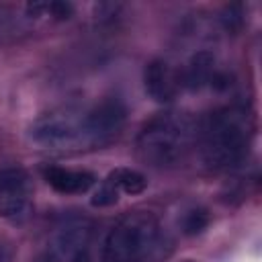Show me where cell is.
I'll list each match as a JSON object with an SVG mask.
<instances>
[{"label": "cell", "mask_w": 262, "mask_h": 262, "mask_svg": "<svg viewBox=\"0 0 262 262\" xmlns=\"http://www.w3.org/2000/svg\"><path fill=\"white\" fill-rule=\"evenodd\" d=\"M254 135V113L246 104H225L211 111L199 123L196 145L209 168L233 170L246 162Z\"/></svg>", "instance_id": "7a4b0ae2"}, {"label": "cell", "mask_w": 262, "mask_h": 262, "mask_svg": "<svg viewBox=\"0 0 262 262\" xmlns=\"http://www.w3.org/2000/svg\"><path fill=\"white\" fill-rule=\"evenodd\" d=\"M143 86L145 92L151 100L160 102V104H168L172 102L178 92L182 90L180 86V76L178 70L172 68L166 59H151L145 70H143Z\"/></svg>", "instance_id": "ba28073f"}, {"label": "cell", "mask_w": 262, "mask_h": 262, "mask_svg": "<svg viewBox=\"0 0 262 262\" xmlns=\"http://www.w3.org/2000/svg\"><path fill=\"white\" fill-rule=\"evenodd\" d=\"M0 262H8V254H6V250L0 246Z\"/></svg>", "instance_id": "7c38bea8"}, {"label": "cell", "mask_w": 262, "mask_h": 262, "mask_svg": "<svg viewBox=\"0 0 262 262\" xmlns=\"http://www.w3.org/2000/svg\"><path fill=\"white\" fill-rule=\"evenodd\" d=\"M37 262H92V227L84 219H63L47 237Z\"/></svg>", "instance_id": "5b68a950"}, {"label": "cell", "mask_w": 262, "mask_h": 262, "mask_svg": "<svg viewBox=\"0 0 262 262\" xmlns=\"http://www.w3.org/2000/svg\"><path fill=\"white\" fill-rule=\"evenodd\" d=\"M172 248L170 233L154 213L133 211L106 233L102 262H164Z\"/></svg>", "instance_id": "3957f363"}, {"label": "cell", "mask_w": 262, "mask_h": 262, "mask_svg": "<svg viewBox=\"0 0 262 262\" xmlns=\"http://www.w3.org/2000/svg\"><path fill=\"white\" fill-rule=\"evenodd\" d=\"M106 180L119 194H139L147 188V178L135 168H117L106 176Z\"/></svg>", "instance_id": "30bf717a"}, {"label": "cell", "mask_w": 262, "mask_h": 262, "mask_svg": "<svg viewBox=\"0 0 262 262\" xmlns=\"http://www.w3.org/2000/svg\"><path fill=\"white\" fill-rule=\"evenodd\" d=\"M33 205V182L23 168L0 170V217L20 223Z\"/></svg>", "instance_id": "8992f818"}, {"label": "cell", "mask_w": 262, "mask_h": 262, "mask_svg": "<svg viewBox=\"0 0 262 262\" xmlns=\"http://www.w3.org/2000/svg\"><path fill=\"white\" fill-rule=\"evenodd\" d=\"M180 86L188 90L203 88H227V74L217 63V57L211 51H196L180 70Z\"/></svg>", "instance_id": "52a82bcc"}, {"label": "cell", "mask_w": 262, "mask_h": 262, "mask_svg": "<svg viewBox=\"0 0 262 262\" xmlns=\"http://www.w3.org/2000/svg\"><path fill=\"white\" fill-rule=\"evenodd\" d=\"M209 221H211V217H209V211L207 209L192 207V209L184 211V215L180 219V229L186 235H196V233H201V231L207 229Z\"/></svg>", "instance_id": "8fae6325"}, {"label": "cell", "mask_w": 262, "mask_h": 262, "mask_svg": "<svg viewBox=\"0 0 262 262\" xmlns=\"http://www.w3.org/2000/svg\"><path fill=\"white\" fill-rule=\"evenodd\" d=\"M41 176L59 194H84L98 182L94 172L66 166H45L41 170Z\"/></svg>", "instance_id": "9c48e42d"}, {"label": "cell", "mask_w": 262, "mask_h": 262, "mask_svg": "<svg viewBox=\"0 0 262 262\" xmlns=\"http://www.w3.org/2000/svg\"><path fill=\"white\" fill-rule=\"evenodd\" d=\"M199 123L184 111H164L149 119L137 139L135 154L139 162L151 168H174L186 160L196 145Z\"/></svg>", "instance_id": "277c9868"}, {"label": "cell", "mask_w": 262, "mask_h": 262, "mask_svg": "<svg viewBox=\"0 0 262 262\" xmlns=\"http://www.w3.org/2000/svg\"><path fill=\"white\" fill-rule=\"evenodd\" d=\"M127 121V106L117 96L92 104H70L39 115L29 137L49 151H86L113 143Z\"/></svg>", "instance_id": "6da1fadb"}, {"label": "cell", "mask_w": 262, "mask_h": 262, "mask_svg": "<svg viewBox=\"0 0 262 262\" xmlns=\"http://www.w3.org/2000/svg\"><path fill=\"white\" fill-rule=\"evenodd\" d=\"M180 262H196V260H190V258H184V260H180Z\"/></svg>", "instance_id": "4fadbf2b"}]
</instances>
